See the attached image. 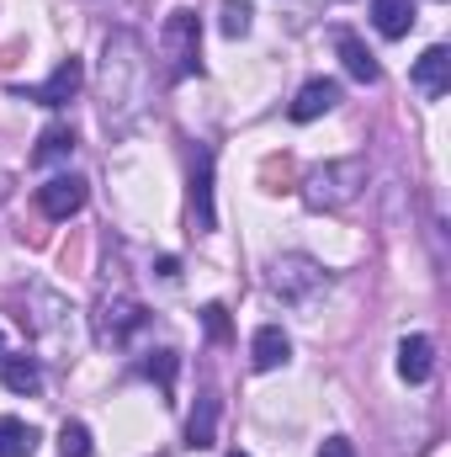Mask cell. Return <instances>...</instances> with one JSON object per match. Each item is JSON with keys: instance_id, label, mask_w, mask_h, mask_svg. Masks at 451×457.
<instances>
[{"instance_id": "cell-6", "label": "cell", "mask_w": 451, "mask_h": 457, "mask_svg": "<svg viewBox=\"0 0 451 457\" xmlns=\"http://www.w3.org/2000/svg\"><path fill=\"white\" fill-rule=\"evenodd\" d=\"M86 86V64L80 59H64L43 86H27V91H16V102H37V107H64V102H75V91Z\"/></svg>"}, {"instance_id": "cell-10", "label": "cell", "mask_w": 451, "mask_h": 457, "mask_svg": "<svg viewBox=\"0 0 451 457\" xmlns=\"http://www.w3.org/2000/svg\"><path fill=\"white\" fill-rule=\"evenodd\" d=\"M287 356H292V341H287L282 325H260V330H255V341H250V367H255V372H271V367H282Z\"/></svg>"}, {"instance_id": "cell-13", "label": "cell", "mask_w": 451, "mask_h": 457, "mask_svg": "<svg viewBox=\"0 0 451 457\" xmlns=\"http://www.w3.org/2000/svg\"><path fill=\"white\" fill-rule=\"evenodd\" d=\"M340 59H345V70H350V80H361V86H377L382 80V64L372 59V48L361 43V37H350V32H340L335 37Z\"/></svg>"}, {"instance_id": "cell-26", "label": "cell", "mask_w": 451, "mask_h": 457, "mask_svg": "<svg viewBox=\"0 0 451 457\" xmlns=\"http://www.w3.org/2000/svg\"><path fill=\"white\" fill-rule=\"evenodd\" d=\"M228 457H244V453H228Z\"/></svg>"}, {"instance_id": "cell-3", "label": "cell", "mask_w": 451, "mask_h": 457, "mask_svg": "<svg viewBox=\"0 0 451 457\" xmlns=\"http://www.w3.org/2000/svg\"><path fill=\"white\" fill-rule=\"evenodd\" d=\"M319 287H330V277H324V266L308 261V255H282V261L271 266V293H276L282 303H308Z\"/></svg>"}, {"instance_id": "cell-20", "label": "cell", "mask_w": 451, "mask_h": 457, "mask_svg": "<svg viewBox=\"0 0 451 457\" xmlns=\"http://www.w3.org/2000/svg\"><path fill=\"white\" fill-rule=\"evenodd\" d=\"M250 5L244 0H224V11H218V27H224V37H244L250 32Z\"/></svg>"}, {"instance_id": "cell-5", "label": "cell", "mask_w": 451, "mask_h": 457, "mask_svg": "<svg viewBox=\"0 0 451 457\" xmlns=\"http://www.w3.org/2000/svg\"><path fill=\"white\" fill-rule=\"evenodd\" d=\"M160 48H165V59H170V75L181 80V75H192L197 70V11H170L165 16V27H160Z\"/></svg>"}, {"instance_id": "cell-11", "label": "cell", "mask_w": 451, "mask_h": 457, "mask_svg": "<svg viewBox=\"0 0 451 457\" xmlns=\"http://www.w3.org/2000/svg\"><path fill=\"white\" fill-rule=\"evenodd\" d=\"M335 107H340V86H335V80H308L287 112H292V122H314V117L335 112Z\"/></svg>"}, {"instance_id": "cell-18", "label": "cell", "mask_w": 451, "mask_h": 457, "mask_svg": "<svg viewBox=\"0 0 451 457\" xmlns=\"http://www.w3.org/2000/svg\"><path fill=\"white\" fill-rule=\"evenodd\" d=\"M37 453V431L16 415H0V457H32Z\"/></svg>"}, {"instance_id": "cell-19", "label": "cell", "mask_w": 451, "mask_h": 457, "mask_svg": "<svg viewBox=\"0 0 451 457\" xmlns=\"http://www.w3.org/2000/svg\"><path fill=\"white\" fill-rule=\"evenodd\" d=\"M260 187L266 192H292L298 187V160L292 154H266L260 160Z\"/></svg>"}, {"instance_id": "cell-21", "label": "cell", "mask_w": 451, "mask_h": 457, "mask_svg": "<svg viewBox=\"0 0 451 457\" xmlns=\"http://www.w3.org/2000/svg\"><path fill=\"white\" fill-rule=\"evenodd\" d=\"M59 447H64V457H91V431H86L80 420H64V431H59Z\"/></svg>"}, {"instance_id": "cell-17", "label": "cell", "mask_w": 451, "mask_h": 457, "mask_svg": "<svg viewBox=\"0 0 451 457\" xmlns=\"http://www.w3.org/2000/svg\"><path fill=\"white\" fill-rule=\"evenodd\" d=\"M0 383H5L11 394H37V388H43V372H37L32 356H5V361H0Z\"/></svg>"}, {"instance_id": "cell-12", "label": "cell", "mask_w": 451, "mask_h": 457, "mask_svg": "<svg viewBox=\"0 0 451 457\" xmlns=\"http://www.w3.org/2000/svg\"><path fill=\"white\" fill-rule=\"evenodd\" d=\"M398 372H404V383H425L436 372V345H430V336H404L398 341Z\"/></svg>"}, {"instance_id": "cell-22", "label": "cell", "mask_w": 451, "mask_h": 457, "mask_svg": "<svg viewBox=\"0 0 451 457\" xmlns=\"http://www.w3.org/2000/svg\"><path fill=\"white\" fill-rule=\"evenodd\" d=\"M149 378H160V388L170 394V383H176V351H160V356H149V367H144Z\"/></svg>"}, {"instance_id": "cell-2", "label": "cell", "mask_w": 451, "mask_h": 457, "mask_svg": "<svg viewBox=\"0 0 451 457\" xmlns=\"http://www.w3.org/2000/svg\"><path fill=\"white\" fill-rule=\"evenodd\" d=\"M361 187H366V160H330L303 181V203L314 213H335L361 197Z\"/></svg>"}, {"instance_id": "cell-4", "label": "cell", "mask_w": 451, "mask_h": 457, "mask_svg": "<svg viewBox=\"0 0 451 457\" xmlns=\"http://www.w3.org/2000/svg\"><path fill=\"white\" fill-rule=\"evenodd\" d=\"M144 325V303L133 298V293H102L96 298V341L102 345H122L133 330Z\"/></svg>"}, {"instance_id": "cell-7", "label": "cell", "mask_w": 451, "mask_h": 457, "mask_svg": "<svg viewBox=\"0 0 451 457\" xmlns=\"http://www.w3.org/2000/svg\"><path fill=\"white\" fill-rule=\"evenodd\" d=\"M37 208H43V219H53V224L75 219V213L86 208V181H80V176H53V181H43V187H37Z\"/></svg>"}, {"instance_id": "cell-1", "label": "cell", "mask_w": 451, "mask_h": 457, "mask_svg": "<svg viewBox=\"0 0 451 457\" xmlns=\"http://www.w3.org/2000/svg\"><path fill=\"white\" fill-rule=\"evenodd\" d=\"M149 59H144V43L138 32H112L107 37V54H102V128L107 133H133L138 117L149 112Z\"/></svg>"}, {"instance_id": "cell-25", "label": "cell", "mask_w": 451, "mask_h": 457, "mask_svg": "<svg viewBox=\"0 0 451 457\" xmlns=\"http://www.w3.org/2000/svg\"><path fill=\"white\" fill-rule=\"evenodd\" d=\"M0 361H5V336H0Z\"/></svg>"}, {"instance_id": "cell-16", "label": "cell", "mask_w": 451, "mask_h": 457, "mask_svg": "<svg viewBox=\"0 0 451 457\" xmlns=\"http://www.w3.org/2000/svg\"><path fill=\"white\" fill-rule=\"evenodd\" d=\"M70 154H75V128L53 122V128H43V138H37V149H32V165H59V160H70Z\"/></svg>"}, {"instance_id": "cell-23", "label": "cell", "mask_w": 451, "mask_h": 457, "mask_svg": "<svg viewBox=\"0 0 451 457\" xmlns=\"http://www.w3.org/2000/svg\"><path fill=\"white\" fill-rule=\"evenodd\" d=\"M208 330H213V341H224V336H228V314L218 309V303L208 309Z\"/></svg>"}, {"instance_id": "cell-15", "label": "cell", "mask_w": 451, "mask_h": 457, "mask_svg": "<svg viewBox=\"0 0 451 457\" xmlns=\"http://www.w3.org/2000/svg\"><path fill=\"white\" fill-rule=\"evenodd\" d=\"M372 21L382 37H404L420 21V11H414V0H372Z\"/></svg>"}, {"instance_id": "cell-9", "label": "cell", "mask_w": 451, "mask_h": 457, "mask_svg": "<svg viewBox=\"0 0 451 457\" xmlns=\"http://www.w3.org/2000/svg\"><path fill=\"white\" fill-rule=\"evenodd\" d=\"M451 86V48H425L420 59H414V91L420 96H447Z\"/></svg>"}, {"instance_id": "cell-8", "label": "cell", "mask_w": 451, "mask_h": 457, "mask_svg": "<svg viewBox=\"0 0 451 457\" xmlns=\"http://www.w3.org/2000/svg\"><path fill=\"white\" fill-rule=\"evenodd\" d=\"M192 224L197 234H213L218 213H213V154L197 149V165H192Z\"/></svg>"}, {"instance_id": "cell-24", "label": "cell", "mask_w": 451, "mask_h": 457, "mask_svg": "<svg viewBox=\"0 0 451 457\" xmlns=\"http://www.w3.org/2000/svg\"><path fill=\"white\" fill-rule=\"evenodd\" d=\"M319 457H356V447H350L345 436H330V442L319 447Z\"/></svg>"}, {"instance_id": "cell-14", "label": "cell", "mask_w": 451, "mask_h": 457, "mask_svg": "<svg viewBox=\"0 0 451 457\" xmlns=\"http://www.w3.org/2000/svg\"><path fill=\"white\" fill-rule=\"evenodd\" d=\"M213 431H218V394L213 388H202L197 394V410H192V420H186V447H213Z\"/></svg>"}]
</instances>
